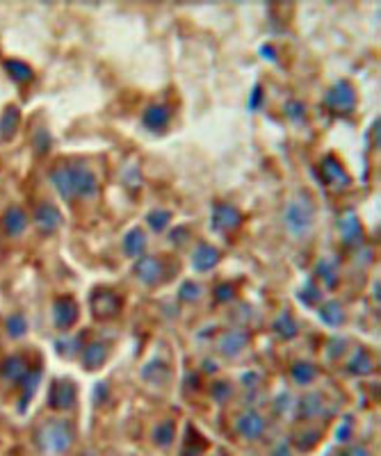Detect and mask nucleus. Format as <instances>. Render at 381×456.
<instances>
[{"label":"nucleus","instance_id":"a211bd4d","mask_svg":"<svg viewBox=\"0 0 381 456\" xmlns=\"http://www.w3.org/2000/svg\"><path fill=\"white\" fill-rule=\"evenodd\" d=\"M220 249H215L213 244L208 242H201L196 249H194V270L199 272H210L215 265L220 263Z\"/></svg>","mask_w":381,"mask_h":456},{"label":"nucleus","instance_id":"c85d7f7f","mask_svg":"<svg viewBox=\"0 0 381 456\" xmlns=\"http://www.w3.org/2000/svg\"><path fill=\"white\" fill-rule=\"evenodd\" d=\"M322 409H324V402L317 392H310L306 397H301L299 402V415H304V418H315L322 413Z\"/></svg>","mask_w":381,"mask_h":456},{"label":"nucleus","instance_id":"423d86ee","mask_svg":"<svg viewBox=\"0 0 381 456\" xmlns=\"http://www.w3.org/2000/svg\"><path fill=\"white\" fill-rule=\"evenodd\" d=\"M236 432L245 438V441H261L267 432V422L265 418L258 411L249 409L245 413H240L236 420Z\"/></svg>","mask_w":381,"mask_h":456},{"label":"nucleus","instance_id":"c756f323","mask_svg":"<svg viewBox=\"0 0 381 456\" xmlns=\"http://www.w3.org/2000/svg\"><path fill=\"white\" fill-rule=\"evenodd\" d=\"M347 369L352 374H359V376H363V374H368L370 369H372V358H370V354L366 349H357L354 351V356L350 358V363H347Z\"/></svg>","mask_w":381,"mask_h":456},{"label":"nucleus","instance_id":"7c9ffc66","mask_svg":"<svg viewBox=\"0 0 381 456\" xmlns=\"http://www.w3.org/2000/svg\"><path fill=\"white\" fill-rule=\"evenodd\" d=\"M315 367L310 365V363H304V360H299V363H294L290 367V376H292V381L297 383V385H306L310 383L315 378Z\"/></svg>","mask_w":381,"mask_h":456},{"label":"nucleus","instance_id":"de8ad7c7","mask_svg":"<svg viewBox=\"0 0 381 456\" xmlns=\"http://www.w3.org/2000/svg\"><path fill=\"white\" fill-rule=\"evenodd\" d=\"M345 436H350V425L347 422H345L340 427V432H338V441H345Z\"/></svg>","mask_w":381,"mask_h":456},{"label":"nucleus","instance_id":"9b49d317","mask_svg":"<svg viewBox=\"0 0 381 456\" xmlns=\"http://www.w3.org/2000/svg\"><path fill=\"white\" fill-rule=\"evenodd\" d=\"M242 221V214L231 203H217L213 208V226L217 230H233Z\"/></svg>","mask_w":381,"mask_h":456},{"label":"nucleus","instance_id":"0eeeda50","mask_svg":"<svg viewBox=\"0 0 381 456\" xmlns=\"http://www.w3.org/2000/svg\"><path fill=\"white\" fill-rule=\"evenodd\" d=\"M76 397H78L76 383L69 381V378H57V381H53V385H50L48 406L55 411H69V409H73Z\"/></svg>","mask_w":381,"mask_h":456},{"label":"nucleus","instance_id":"b1692460","mask_svg":"<svg viewBox=\"0 0 381 456\" xmlns=\"http://www.w3.org/2000/svg\"><path fill=\"white\" fill-rule=\"evenodd\" d=\"M319 317H322V322L329 324V326H340L345 322V311H343V304L340 301H326L322 304V311H319Z\"/></svg>","mask_w":381,"mask_h":456},{"label":"nucleus","instance_id":"bb28decb","mask_svg":"<svg viewBox=\"0 0 381 456\" xmlns=\"http://www.w3.org/2000/svg\"><path fill=\"white\" fill-rule=\"evenodd\" d=\"M272 329H274V333L279 335V338H283V340H290V338H294V335H297V324H294V320L290 317V313H281L279 317H276L274 324H272Z\"/></svg>","mask_w":381,"mask_h":456},{"label":"nucleus","instance_id":"412c9836","mask_svg":"<svg viewBox=\"0 0 381 456\" xmlns=\"http://www.w3.org/2000/svg\"><path fill=\"white\" fill-rule=\"evenodd\" d=\"M39 381H41V369L39 367L30 369V372L23 376V381L19 383V388H21V411H25V406H28L30 399H32V395L37 392Z\"/></svg>","mask_w":381,"mask_h":456},{"label":"nucleus","instance_id":"9d476101","mask_svg":"<svg viewBox=\"0 0 381 456\" xmlns=\"http://www.w3.org/2000/svg\"><path fill=\"white\" fill-rule=\"evenodd\" d=\"M53 320H55L57 329H62V331L76 324V320H78V304L71 297L55 299V304H53Z\"/></svg>","mask_w":381,"mask_h":456},{"label":"nucleus","instance_id":"e433bc0d","mask_svg":"<svg viewBox=\"0 0 381 456\" xmlns=\"http://www.w3.org/2000/svg\"><path fill=\"white\" fill-rule=\"evenodd\" d=\"M48 149H50V135L44 128H39L37 135H34V153L44 156V153H48Z\"/></svg>","mask_w":381,"mask_h":456},{"label":"nucleus","instance_id":"6e6552de","mask_svg":"<svg viewBox=\"0 0 381 456\" xmlns=\"http://www.w3.org/2000/svg\"><path fill=\"white\" fill-rule=\"evenodd\" d=\"M135 277L140 279L144 286H155L164 277L162 263L155 256H140V260L135 263Z\"/></svg>","mask_w":381,"mask_h":456},{"label":"nucleus","instance_id":"5701e85b","mask_svg":"<svg viewBox=\"0 0 381 456\" xmlns=\"http://www.w3.org/2000/svg\"><path fill=\"white\" fill-rule=\"evenodd\" d=\"M144 249H146V235H144V230L142 228H133V230H128L126 237H124V251L128 256H142L144 253Z\"/></svg>","mask_w":381,"mask_h":456},{"label":"nucleus","instance_id":"39448f33","mask_svg":"<svg viewBox=\"0 0 381 456\" xmlns=\"http://www.w3.org/2000/svg\"><path fill=\"white\" fill-rule=\"evenodd\" d=\"M89 306H92V313L96 315L99 320H108V317H115L121 311V299L115 290L99 288L92 292Z\"/></svg>","mask_w":381,"mask_h":456},{"label":"nucleus","instance_id":"ddd939ff","mask_svg":"<svg viewBox=\"0 0 381 456\" xmlns=\"http://www.w3.org/2000/svg\"><path fill=\"white\" fill-rule=\"evenodd\" d=\"M247 342H249V333L247 331H242V329H231L227 333H222V338H220V351L224 356H238L242 349L247 347Z\"/></svg>","mask_w":381,"mask_h":456},{"label":"nucleus","instance_id":"aec40b11","mask_svg":"<svg viewBox=\"0 0 381 456\" xmlns=\"http://www.w3.org/2000/svg\"><path fill=\"white\" fill-rule=\"evenodd\" d=\"M108 358V347L106 342H89L82 349V365L85 369H99Z\"/></svg>","mask_w":381,"mask_h":456},{"label":"nucleus","instance_id":"09e8293b","mask_svg":"<svg viewBox=\"0 0 381 456\" xmlns=\"http://www.w3.org/2000/svg\"><path fill=\"white\" fill-rule=\"evenodd\" d=\"M263 53H265V57H267V59H274V55H272V48H270V46H263Z\"/></svg>","mask_w":381,"mask_h":456},{"label":"nucleus","instance_id":"dca6fc26","mask_svg":"<svg viewBox=\"0 0 381 456\" xmlns=\"http://www.w3.org/2000/svg\"><path fill=\"white\" fill-rule=\"evenodd\" d=\"M28 221H30L28 214H25V210H21L19 205H12V208H7L3 214V226L12 237L23 235L25 228H28Z\"/></svg>","mask_w":381,"mask_h":456},{"label":"nucleus","instance_id":"20e7f679","mask_svg":"<svg viewBox=\"0 0 381 456\" xmlns=\"http://www.w3.org/2000/svg\"><path fill=\"white\" fill-rule=\"evenodd\" d=\"M324 105L333 112H340V115H347V112L357 108V91H354V87L347 80H338L333 87L326 91Z\"/></svg>","mask_w":381,"mask_h":456},{"label":"nucleus","instance_id":"f8f14e48","mask_svg":"<svg viewBox=\"0 0 381 456\" xmlns=\"http://www.w3.org/2000/svg\"><path fill=\"white\" fill-rule=\"evenodd\" d=\"M322 176L326 180V185H331L333 189H347L350 183H352L350 174L345 171V167L336 158H324V162H322Z\"/></svg>","mask_w":381,"mask_h":456},{"label":"nucleus","instance_id":"cd10ccee","mask_svg":"<svg viewBox=\"0 0 381 456\" xmlns=\"http://www.w3.org/2000/svg\"><path fill=\"white\" fill-rule=\"evenodd\" d=\"M5 71L10 73V78L16 82H30L32 80V68L25 62H21V59H7Z\"/></svg>","mask_w":381,"mask_h":456},{"label":"nucleus","instance_id":"f257e3e1","mask_svg":"<svg viewBox=\"0 0 381 456\" xmlns=\"http://www.w3.org/2000/svg\"><path fill=\"white\" fill-rule=\"evenodd\" d=\"M50 183L64 199H89L99 194V180L85 165H59L48 174Z\"/></svg>","mask_w":381,"mask_h":456},{"label":"nucleus","instance_id":"4468645a","mask_svg":"<svg viewBox=\"0 0 381 456\" xmlns=\"http://www.w3.org/2000/svg\"><path fill=\"white\" fill-rule=\"evenodd\" d=\"M142 122H144V126L149 128V131H153V133L164 131V128H167V124H169V108L162 105V103H153V105H149V108L144 110Z\"/></svg>","mask_w":381,"mask_h":456},{"label":"nucleus","instance_id":"58836bf2","mask_svg":"<svg viewBox=\"0 0 381 456\" xmlns=\"http://www.w3.org/2000/svg\"><path fill=\"white\" fill-rule=\"evenodd\" d=\"M285 115H288L292 122H304L306 110H304V105H301L299 101H290L288 105H285Z\"/></svg>","mask_w":381,"mask_h":456},{"label":"nucleus","instance_id":"4be33fe9","mask_svg":"<svg viewBox=\"0 0 381 456\" xmlns=\"http://www.w3.org/2000/svg\"><path fill=\"white\" fill-rule=\"evenodd\" d=\"M169 376H171L169 367L167 363H162V360H151V363H146L142 367V378L149 383H162V381H167Z\"/></svg>","mask_w":381,"mask_h":456},{"label":"nucleus","instance_id":"a19ab883","mask_svg":"<svg viewBox=\"0 0 381 456\" xmlns=\"http://www.w3.org/2000/svg\"><path fill=\"white\" fill-rule=\"evenodd\" d=\"M261 103H263V89H261V84H256L254 91H251L249 108H251V110H254V108H261Z\"/></svg>","mask_w":381,"mask_h":456},{"label":"nucleus","instance_id":"4c0bfd02","mask_svg":"<svg viewBox=\"0 0 381 456\" xmlns=\"http://www.w3.org/2000/svg\"><path fill=\"white\" fill-rule=\"evenodd\" d=\"M233 297H236V286H233V283H220V286L215 288V299H217L220 304L231 301Z\"/></svg>","mask_w":381,"mask_h":456},{"label":"nucleus","instance_id":"72a5a7b5","mask_svg":"<svg viewBox=\"0 0 381 456\" xmlns=\"http://www.w3.org/2000/svg\"><path fill=\"white\" fill-rule=\"evenodd\" d=\"M299 299H301V304H306V306H317L319 301H322V292L317 290L315 283H306L304 290L299 292Z\"/></svg>","mask_w":381,"mask_h":456},{"label":"nucleus","instance_id":"2eb2a0df","mask_svg":"<svg viewBox=\"0 0 381 456\" xmlns=\"http://www.w3.org/2000/svg\"><path fill=\"white\" fill-rule=\"evenodd\" d=\"M30 372L28 363H25L23 356H7L3 363H0V376L5 381H14V383H21L23 376Z\"/></svg>","mask_w":381,"mask_h":456},{"label":"nucleus","instance_id":"f3484780","mask_svg":"<svg viewBox=\"0 0 381 456\" xmlns=\"http://www.w3.org/2000/svg\"><path fill=\"white\" fill-rule=\"evenodd\" d=\"M338 228H340V237L345 244H359L363 237V228L361 221L354 212H345L340 221H338Z\"/></svg>","mask_w":381,"mask_h":456},{"label":"nucleus","instance_id":"49530a36","mask_svg":"<svg viewBox=\"0 0 381 456\" xmlns=\"http://www.w3.org/2000/svg\"><path fill=\"white\" fill-rule=\"evenodd\" d=\"M272 456H290V450L285 445H281V447H276V450L272 452Z\"/></svg>","mask_w":381,"mask_h":456},{"label":"nucleus","instance_id":"f704fd0d","mask_svg":"<svg viewBox=\"0 0 381 456\" xmlns=\"http://www.w3.org/2000/svg\"><path fill=\"white\" fill-rule=\"evenodd\" d=\"M199 295H201V286L194 281H183L180 283V290H178V297L183 301H196Z\"/></svg>","mask_w":381,"mask_h":456},{"label":"nucleus","instance_id":"7ed1b4c3","mask_svg":"<svg viewBox=\"0 0 381 456\" xmlns=\"http://www.w3.org/2000/svg\"><path fill=\"white\" fill-rule=\"evenodd\" d=\"M313 214L315 208L310 203V196L299 192L297 196H292L285 205V212H283V221H285V228L290 230L292 235H304L306 230L313 226Z\"/></svg>","mask_w":381,"mask_h":456},{"label":"nucleus","instance_id":"a878e982","mask_svg":"<svg viewBox=\"0 0 381 456\" xmlns=\"http://www.w3.org/2000/svg\"><path fill=\"white\" fill-rule=\"evenodd\" d=\"M5 331H7V335H10V338H14V340L23 338V335L28 333V320H25V315H23V313H12V315L5 320Z\"/></svg>","mask_w":381,"mask_h":456},{"label":"nucleus","instance_id":"f03ea898","mask_svg":"<svg viewBox=\"0 0 381 456\" xmlns=\"http://www.w3.org/2000/svg\"><path fill=\"white\" fill-rule=\"evenodd\" d=\"M76 441V432L69 420L53 418L46 420L37 432H34V445L37 450L46 456H62L71 450V445Z\"/></svg>","mask_w":381,"mask_h":456},{"label":"nucleus","instance_id":"393cba45","mask_svg":"<svg viewBox=\"0 0 381 456\" xmlns=\"http://www.w3.org/2000/svg\"><path fill=\"white\" fill-rule=\"evenodd\" d=\"M151 438L158 447H169L176 438V425L171 422V420H164V422H160L158 427L153 429Z\"/></svg>","mask_w":381,"mask_h":456},{"label":"nucleus","instance_id":"2f4dec72","mask_svg":"<svg viewBox=\"0 0 381 456\" xmlns=\"http://www.w3.org/2000/svg\"><path fill=\"white\" fill-rule=\"evenodd\" d=\"M317 277L322 279L329 288H336V283H338V272H336V265L333 263H329V260H319L317 263Z\"/></svg>","mask_w":381,"mask_h":456},{"label":"nucleus","instance_id":"473e14b6","mask_svg":"<svg viewBox=\"0 0 381 456\" xmlns=\"http://www.w3.org/2000/svg\"><path fill=\"white\" fill-rule=\"evenodd\" d=\"M169 219H171V214L167 210H153L146 214V223H149L153 230H158V233L169 226Z\"/></svg>","mask_w":381,"mask_h":456},{"label":"nucleus","instance_id":"c03bdc74","mask_svg":"<svg viewBox=\"0 0 381 456\" xmlns=\"http://www.w3.org/2000/svg\"><path fill=\"white\" fill-rule=\"evenodd\" d=\"M110 397V390H108V385L106 383H99L96 385V404H103V399Z\"/></svg>","mask_w":381,"mask_h":456},{"label":"nucleus","instance_id":"1a4fd4ad","mask_svg":"<svg viewBox=\"0 0 381 456\" xmlns=\"http://www.w3.org/2000/svg\"><path fill=\"white\" fill-rule=\"evenodd\" d=\"M34 223L41 233H55L62 223V212H59L53 203H39L34 210Z\"/></svg>","mask_w":381,"mask_h":456},{"label":"nucleus","instance_id":"6ab92c4d","mask_svg":"<svg viewBox=\"0 0 381 456\" xmlns=\"http://www.w3.org/2000/svg\"><path fill=\"white\" fill-rule=\"evenodd\" d=\"M21 124V110L16 105H7L0 115V140H12L19 131Z\"/></svg>","mask_w":381,"mask_h":456},{"label":"nucleus","instance_id":"37998d69","mask_svg":"<svg viewBox=\"0 0 381 456\" xmlns=\"http://www.w3.org/2000/svg\"><path fill=\"white\" fill-rule=\"evenodd\" d=\"M185 235H187V230H185L183 226H180V228H174V230H171V235H169V237H171V242H174V244H180V242H185Z\"/></svg>","mask_w":381,"mask_h":456},{"label":"nucleus","instance_id":"ea45409f","mask_svg":"<svg viewBox=\"0 0 381 456\" xmlns=\"http://www.w3.org/2000/svg\"><path fill=\"white\" fill-rule=\"evenodd\" d=\"M231 397V385L227 381H217L213 385V399L215 402H227Z\"/></svg>","mask_w":381,"mask_h":456},{"label":"nucleus","instance_id":"c9c22d12","mask_svg":"<svg viewBox=\"0 0 381 456\" xmlns=\"http://www.w3.org/2000/svg\"><path fill=\"white\" fill-rule=\"evenodd\" d=\"M345 351H347V340H343V338H331L329 340V345H326V356L336 360V358H340Z\"/></svg>","mask_w":381,"mask_h":456},{"label":"nucleus","instance_id":"79ce46f5","mask_svg":"<svg viewBox=\"0 0 381 456\" xmlns=\"http://www.w3.org/2000/svg\"><path fill=\"white\" fill-rule=\"evenodd\" d=\"M343 456H368V450L363 445H352L343 452Z\"/></svg>","mask_w":381,"mask_h":456},{"label":"nucleus","instance_id":"a18cd8bd","mask_svg":"<svg viewBox=\"0 0 381 456\" xmlns=\"http://www.w3.org/2000/svg\"><path fill=\"white\" fill-rule=\"evenodd\" d=\"M242 381H245L247 388H251V385L258 381V374H245V378H242Z\"/></svg>","mask_w":381,"mask_h":456}]
</instances>
